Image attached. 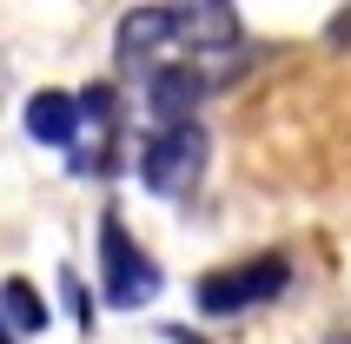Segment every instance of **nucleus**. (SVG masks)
<instances>
[{"label":"nucleus","mask_w":351,"mask_h":344,"mask_svg":"<svg viewBox=\"0 0 351 344\" xmlns=\"http://www.w3.org/2000/svg\"><path fill=\"white\" fill-rule=\"evenodd\" d=\"M199 172H206V133H199V119L159 126V133L146 139V153H139V179H146L159 199L193 192V186H199Z\"/></svg>","instance_id":"nucleus-1"},{"label":"nucleus","mask_w":351,"mask_h":344,"mask_svg":"<svg viewBox=\"0 0 351 344\" xmlns=\"http://www.w3.org/2000/svg\"><path fill=\"white\" fill-rule=\"evenodd\" d=\"M285 285H292V265H285L278 251H265V258H252V265L206 271V278H199V311L232 318V311H252V305H265V298H278Z\"/></svg>","instance_id":"nucleus-2"},{"label":"nucleus","mask_w":351,"mask_h":344,"mask_svg":"<svg viewBox=\"0 0 351 344\" xmlns=\"http://www.w3.org/2000/svg\"><path fill=\"white\" fill-rule=\"evenodd\" d=\"M99 265H106V305H119V311H139L159 291V265L126 238V225L113 212L99 219Z\"/></svg>","instance_id":"nucleus-3"},{"label":"nucleus","mask_w":351,"mask_h":344,"mask_svg":"<svg viewBox=\"0 0 351 344\" xmlns=\"http://www.w3.org/2000/svg\"><path fill=\"white\" fill-rule=\"evenodd\" d=\"M166 20H173V40H186L193 53H226V47H239L232 0H173Z\"/></svg>","instance_id":"nucleus-4"},{"label":"nucleus","mask_w":351,"mask_h":344,"mask_svg":"<svg viewBox=\"0 0 351 344\" xmlns=\"http://www.w3.org/2000/svg\"><path fill=\"white\" fill-rule=\"evenodd\" d=\"M199 99H206V79H199L193 66H153V79H146V106H153L159 126L193 119V113H199Z\"/></svg>","instance_id":"nucleus-5"},{"label":"nucleus","mask_w":351,"mask_h":344,"mask_svg":"<svg viewBox=\"0 0 351 344\" xmlns=\"http://www.w3.org/2000/svg\"><path fill=\"white\" fill-rule=\"evenodd\" d=\"M173 40V20H166V7H133V14L119 20V66L133 73V66H153V53Z\"/></svg>","instance_id":"nucleus-6"},{"label":"nucleus","mask_w":351,"mask_h":344,"mask_svg":"<svg viewBox=\"0 0 351 344\" xmlns=\"http://www.w3.org/2000/svg\"><path fill=\"white\" fill-rule=\"evenodd\" d=\"M27 133L40 146H73L80 139V99L73 93H34L27 99Z\"/></svg>","instance_id":"nucleus-7"},{"label":"nucleus","mask_w":351,"mask_h":344,"mask_svg":"<svg viewBox=\"0 0 351 344\" xmlns=\"http://www.w3.org/2000/svg\"><path fill=\"white\" fill-rule=\"evenodd\" d=\"M0 325H7V331H27V338L47 331V305H40V291L27 285V278H7V285H0Z\"/></svg>","instance_id":"nucleus-8"},{"label":"nucleus","mask_w":351,"mask_h":344,"mask_svg":"<svg viewBox=\"0 0 351 344\" xmlns=\"http://www.w3.org/2000/svg\"><path fill=\"white\" fill-rule=\"evenodd\" d=\"M173 344H199V338H186V331H173Z\"/></svg>","instance_id":"nucleus-9"},{"label":"nucleus","mask_w":351,"mask_h":344,"mask_svg":"<svg viewBox=\"0 0 351 344\" xmlns=\"http://www.w3.org/2000/svg\"><path fill=\"white\" fill-rule=\"evenodd\" d=\"M0 344H14V331H7V325H0Z\"/></svg>","instance_id":"nucleus-10"}]
</instances>
